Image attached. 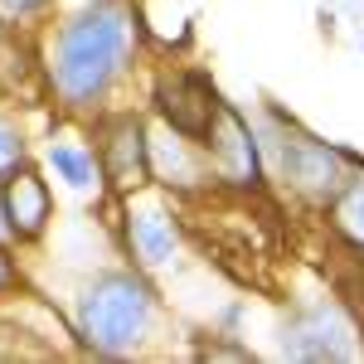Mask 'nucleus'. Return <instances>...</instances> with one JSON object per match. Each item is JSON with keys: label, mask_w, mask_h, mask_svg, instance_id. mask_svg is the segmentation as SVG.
Returning a JSON list of instances; mask_svg holds the SVG:
<instances>
[{"label": "nucleus", "mask_w": 364, "mask_h": 364, "mask_svg": "<svg viewBox=\"0 0 364 364\" xmlns=\"http://www.w3.org/2000/svg\"><path fill=\"white\" fill-rule=\"evenodd\" d=\"M146 49L136 0H78L58 5L54 25L39 29L44 97L63 122H92L132 83Z\"/></svg>", "instance_id": "obj_1"}, {"label": "nucleus", "mask_w": 364, "mask_h": 364, "mask_svg": "<svg viewBox=\"0 0 364 364\" xmlns=\"http://www.w3.org/2000/svg\"><path fill=\"white\" fill-rule=\"evenodd\" d=\"M161 331V291L132 262L102 267L73 296V336L92 360H141Z\"/></svg>", "instance_id": "obj_2"}, {"label": "nucleus", "mask_w": 364, "mask_h": 364, "mask_svg": "<svg viewBox=\"0 0 364 364\" xmlns=\"http://www.w3.org/2000/svg\"><path fill=\"white\" fill-rule=\"evenodd\" d=\"M257 136H262V151H267L272 185L287 190L311 214H321L355 170V151H345L336 141H321L316 132H306L291 112H282L272 102L257 117Z\"/></svg>", "instance_id": "obj_3"}, {"label": "nucleus", "mask_w": 364, "mask_h": 364, "mask_svg": "<svg viewBox=\"0 0 364 364\" xmlns=\"http://www.w3.org/2000/svg\"><path fill=\"white\" fill-rule=\"evenodd\" d=\"M185 199L161 190V185H141L132 195H107L97 209L107 214L102 224L112 228L122 257L141 272H170L185 257Z\"/></svg>", "instance_id": "obj_4"}, {"label": "nucleus", "mask_w": 364, "mask_h": 364, "mask_svg": "<svg viewBox=\"0 0 364 364\" xmlns=\"http://www.w3.org/2000/svg\"><path fill=\"white\" fill-rule=\"evenodd\" d=\"M277 350L291 364H350L364 360V331L336 296H311L282 316Z\"/></svg>", "instance_id": "obj_5"}, {"label": "nucleus", "mask_w": 364, "mask_h": 364, "mask_svg": "<svg viewBox=\"0 0 364 364\" xmlns=\"http://www.w3.org/2000/svg\"><path fill=\"white\" fill-rule=\"evenodd\" d=\"M204 151H209V170H214V185L219 195L233 199H257L272 175H267V151L257 136V122L248 112H238L233 102H219L214 122L204 127Z\"/></svg>", "instance_id": "obj_6"}, {"label": "nucleus", "mask_w": 364, "mask_h": 364, "mask_svg": "<svg viewBox=\"0 0 364 364\" xmlns=\"http://www.w3.org/2000/svg\"><path fill=\"white\" fill-rule=\"evenodd\" d=\"M146 146H151V185H161L180 199H204L214 195V170H209V151L204 141L170 127L166 117L146 112Z\"/></svg>", "instance_id": "obj_7"}, {"label": "nucleus", "mask_w": 364, "mask_h": 364, "mask_svg": "<svg viewBox=\"0 0 364 364\" xmlns=\"http://www.w3.org/2000/svg\"><path fill=\"white\" fill-rule=\"evenodd\" d=\"M92 146L102 156V175L112 195H132L151 185V146H146V112L107 107L92 117Z\"/></svg>", "instance_id": "obj_8"}, {"label": "nucleus", "mask_w": 364, "mask_h": 364, "mask_svg": "<svg viewBox=\"0 0 364 364\" xmlns=\"http://www.w3.org/2000/svg\"><path fill=\"white\" fill-rule=\"evenodd\" d=\"M219 102H224V97L214 92V83H209L199 68L166 63V68L156 73V83H151V107H146V112L166 117L170 127H180V132H190V136H204V127L214 122Z\"/></svg>", "instance_id": "obj_9"}, {"label": "nucleus", "mask_w": 364, "mask_h": 364, "mask_svg": "<svg viewBox=\"0 0 364 364\" xmlns=\"http://www.w3.org/2000/svg\"><path fill=\"white\" fill-rule=\"evenodd\" d=\"M0 214H5V228H10L15 248H39L58 219L54 185L44 180V170L25 166V170H15L10 180H0Z\"/></svg>", "instance_id": "obj_10"}, {"label": "nucleus", "mask_w": 364, "mask_h": 364, "mask_svg": "<svg viewBox=\"0 0 364 364\" xmlns=\"http://www.w3.org/2000/svg\"><path fill=\"white\" fill-rule=\"evenodd\" d=\"M58 122H63V117H54V132L44 136L39 161H44V170H49L73 199H83V204L97 209L102 199L112 195V190H107V175H102V156H97L92 136H68Z\"/></svg>", "instance_id": "obj_11"}, {"label": "nucleus", "mask_w": 364, "mask_h": 364, "mask_svg": "<svg viewBox=\"0 0 364 364\" xmlns=\"http://www.w3.org/2000/svg\"><path fill=\"white\" fill-rule=\"evenodd\" d=\"M326 214V228L336 233L340 243L350 252H360L364 257V156H355V170H350V180L340 185V195L321 209Z\"/></svg>", "instance_id": "obj_12"}, {"label": "nucleus", "mask_w": 364, "mask_h": 364, "mask_svg": "<svg viewBox=\"0 0 364 364\" xmlns=\"http://www.w3.org/2000/svg\"><path fill=\"white\" fill-rule=\"evenodd\" d=\"M25 166H34V136H29L20 107L10 97H0V180H10Z\"/></svg>", "instance_id": "obj_13"}, {"label": "nucleus", "mask_w": 364, "mask_h": 364, "mask_svg": "<svg viewBox=\"0 0 364 364\" xmlns=\"http://www.w3.org/2000/svg\"><path fill=\"white\" fill-rule=\"evenodd\" d=\"M58 0H0V25H15V29H29L34 20L54 15Z\"/></svg>", "instance_id": "obj_14"}, {"label": "nucleus", "mask_w": 364, "mask_h": 364, "mask_svg": "<svg viewBox=\"0 0 364 364\" xmlns=\"http://www.w3.org/2000/svg\"><path fill=\"white\" fill-rule=\"evenodd\" d=\"M15 243H0V301L5 296H15L20 291V282H25V267H20V257H15Z\"/></svg>", "instance_id": "obj_15"}, {"label": "nucleus", "mask_w": 364, "mask_h": 364, "mask_svg": "<svg viewBox=\"0 0 364 364\" xmlns=\"http://www.w3.org/2000/svg\"><path fill=\"white\" fill-rule=\"evenodd\" d=\"M195 355H199V360H238V364H252V350H248V345H228V336H209Z\"/></svg>", "instance_id": "obj_16"}, {"label": "nucleus", "mask_w": 364, "mask_h": 364, "mask_svg": "<svg viewBox=\"0 0 364 364\" xmlns=\"http://www.w3.org/2000/svg\"><path fill=\"white\" fill-rule=\"evenodd\" d=\"M0 243H10V228H5V214H0Z\"/></svg>", "instance_id": "obj_17"}, {"label": "nucleus", "mask_w": 364, "mask_h": 364, "mask_svg": "<svg viewBox=\"0 0 364 364\" xmlns=\"http://www.w3.org/2000/svg\"><path fill=\"white\" fill-rule=\"evenodd\" d=\"M360 49H364V39H360Z\"/></svg>", "instance_id": "obj_18"}]
</instances>
